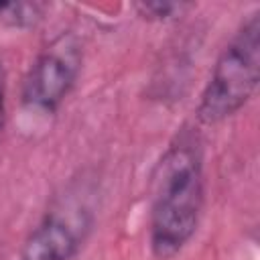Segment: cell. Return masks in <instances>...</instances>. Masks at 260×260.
Wrapping results in <instances>:
<instances>
[{
  "instance_id": "cell-6",
  "label": "cell",
  "mask_w": 260,
  "mask_h": 260,
  "mask_svg": "<svg viewBox=\"0 0 260 260\" xmlns=\"http://www.w3.org/2000/svg\"><path fill=\"white\" fill-rule=\"evenodd\" d=\"M193 8V4L187 2H169V0H158V2H136L134 10L138 12L140 18L148 22H169L183 12Z\"/></svg>"
},
{
  "instance_id": "cell-1",
  "label": "cell",
  "mask_w": 260,
  "mask_h": 260,
  "mask_svg": "<svg viewBox=\"0 0 260 260\" xmlns=\"http://www.w3.org/2000/svg\"><path fill=\"white\" fill-rule=\"evenodd\" d=\"M205 203L203 156L197 138L181 132L152 171L148 246L156 260H171L195 236Z\"/></svg>"
},
{
  "instance_id": "cell-2",
  "label": "cell",
  "mask_w": 260,
  "mask_h": 260,
  "mask_svg": "<svg viewBox=\"0 0 260 260\" xmlns=\"http://www.w3.org/2000/svg\"><path fill=\"white\" fill-rule=\"evenodd\" d=\"M260 81V12H252L215 59L201 91L197 120L215 126L238 114L256 93Z\"/></svg>"
},
{
  "instance_id": "cell-3",
  "label": "cell",
  "mask_w": 260,
  "mask_h": 260,
  "mask_svg": "<svg viewBox=\"0 0 260 260\" xmlns=\"http://www.w3.org/2000/svg\"><path fill=\"white\" fill-rule=\"evenodd\" d=\"M83 63V49L73 32L57 35L28 67L20 102L30 112L55 114L77 83Z\"/></svg>"
},
{
  "instance_id": "cell-5",
  "label": "cell",
  "mask_w": 260,
  "mask_h": 260,
  "mask_svg": "<svg viewBox=\"0 0 260 260\" xmlns=\"http://www.w3.org/2000/svg\"><path fill=\"white\" fill-rule=\"evenodd\" d=\"M45 14L43 2H0V24L8 28H32Z\"/></svg>"
},
{
  "instance_id": "cell-4",
  "label": "cell",
  "mask_w": 260,
  "mask_h": 260,
  "mask_svg": "<svg viewBox=\"0 0 260 260\" xmlns=\"http://www.w3.org/2000/svg\"><path fill=\"white\" fill-rule=\"evenodd\" d=\"M91 225L85 209L65 211L53 209L26 236L18 260H71Z\"/></svg>"
},
{
  "instance_id": "cell-7",
  "label": "cell",
  "mask_w": 260,
  "mask_h": 260,
  "mask_svg": "<svg viewBox=\"0 0 260 260\" xmlns=\"http://www.w3.org/2000/svg\"><path fill=\"white\" fill-rule=\"evenodd\" d=\"M4 95H6V75H4V67H2V61H0V134H2V130H4V120H6Z\"/></svg>"
}]
</instances>
